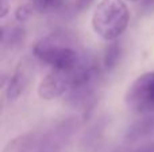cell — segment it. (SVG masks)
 <instances>
[{
	"instance_id": "6da1fadb",
	"label": "cell",
	"mask_w": 154,
	"mask_h": 152,
	"mask_svg": "<svg viewBox=\"0 0 154 152\" xmlns=\"http://www.w3.org/2000/svg\"><path fill=\"white\" fill-rule=\"evenodd\" d=\"M99 67L91 58H85L80 65L72 69H51L38 85V96L45 101L60 98L70 93L73 89L88 83L97 82Z\"/></svg>"
},
{
	"instance_id": "7a4b0ae2",
	"label": "cell",
	"mask_w": 154,
	"mask_h": 152,
	"mask_svg": "<svg viewBox=\"0 0 154 152\" xmlns=\"http://www.w3.org/2000/svg\"><path fill=\"white\" fill-rule=\"evenodd\" d=\"M32 55L51 69L61 70L76 67L87 58L68 35L58 32L37 40L32 46Z\"/></svg>"
},
{
	"instance_id": "3957f363",
	"label": "cell",
	"mask_w": 154,
	"mask_h": 152,
	"mask_svg": "<svg viewBox=\"0 0 154 152\" xmlns=\"http://www.w3.org/2000/svg\"><path fill=\"white\" fill-rule=\"evenodd\" d=\"M130 23V10L126 0H100L91 18L92 30L106 42L118 40Z\"/></svg>"
},
{
	"instance_id": "277c9868",
	"label": "cell",
	"mask_w": 154,
	"mask_h": 152,
	"mask_svg": "<svg viewBox=\"0 0 154 152\" xmlns=\"http://www.w3.org/2000/svg\"><path fill=\"white\" fill-rule=\"evenodd\" d=\"M66 127H58L53 131H34L19 135L5 144L3 152H39L54 147L66 135Z\"/></svg>"
},
{
	"instance_id": "5b68a950",
	"label": "cell",
	"mask_w": 154,
	"mask_h": 152,
	"mask_svg": "<svg viewBox=\"0 0 154 152\" xmlns=\"http://www.w3.org/2000/svg\"><path fill=\"white\" fill-rule=\"evenodd\" d=\"M125 104L137 113L154 112V72L138 75L125 93Z\"/></svg>"
},
{
	"instance_id": "8992f818",
	"label": "cell",
	"mask_w": 154,
	"mask_h": 152,
	"mask_svg": "<svg viewBox=\"0 0 154 152\" xmlns=\"http://www.w3.org/2000/svg\"><path fill=\"white\" fill-rule=\"evenodd\" d=\"M30 82V67L24 62H20L14 72L12 77L10 78L5 88V96L8 101H16L26 90Z\"/></svg>"
},
{
	"instance_id": "52a82bcc",
	"label": "cell",
	"mask_w": 154,
	"mask_h": 152,
	"mask_svg": "<svg viewBox=\"0 0 154 152\" xmlns=\"http://www.w3.org/2000/svg\"><path fill=\"white\" fill-rule=\"evenodd\" d=\"M153 133H154V112L149 113L141 120L135 121L126 131L125 140L126 143H134L141 139H145V137L150 136Z\"/></svg>"
},
{
	"instance_id": "ba28073f",
	"label": "cell",
	"mask_w": 154,
	"mask_h": 152,
	"mask_svg": "<svg viewBox=\"0 0 154 152\" xmlns=\"http://www.w3.org/2000/svg\"><path fill=\"white\" fill-rule=\"evenodd\" d=\"M24 38H26V31H24L23 27H12V28H10L8 32L5 31V28H3V34H2L3 47L4 48L19 47L24 42Z\"/></svg>"
},
{
	"instance_id": "9c48e42d",
	"label": "cell",
	"mask_w": 154,
	"mask_h": 152,
	"mask_svg": "<svg viewBox=\"0 0 154 152\" xmlns=\"http://www.w3.org/2000/svg\"><path fill=\"white\" fill-rule=\"evenodd\" d=\"M120 57V46L116 40L108 42L106 50H104V57H103V65L106 67V70H112L115 69V66L118 65Z\"/></svg>"
},
{
	"instance_id": "30bf717a",
	"label": "cell",
	"mask_w": 154,
	"mask_h": 152,
	"mask_svg": "<svg viewBox=\"0 0 154 152\" xmlns=\"http://www.w3.org/2000/svg\"><path fill=\"white\" fill-rule=\"evenodd\" d=\"M32 5L42 13L53 12L64 5V0H32Z\"/></svg>"
},
{
	"instance_id": "8fae6325",
	"label": "cell",
	"mask_w": 154,
	"mask_h": 152,
	"mask_svg": "<svg viewBox=\"0 0 154 152\" xmlns=\"http://www.w3.org/2000/svg\"><path fill=\"white\" fill-rule=\"evenodd\" d=\"M31 12H32L31 5L23 4V5H19V7L16 8L15 12H14V16H15L16 22H19V23H24V22L31 16Z\"/></svg>"
},
{
	"instance_id": "7c38bea8",
	"label": "cell",
	"mask_w": 154,
	"mask_h": 152,
	"mask_svg": "<svg viewBox=\"0 0 154 152\" xmlns=\"http://www.w3.org/2000/svg\"><path fill=\"white\" fill-rule=\"evenodd\" d=\"M133 152H154V143H150V144H146V145H142L141 148H138V150H135Z\"/></svg>"
},
{
	"instance_id": "4fadbf2b",
	"label": "cell",
	"mask_w": 154,
	"mask_h": 152,
	"mask_svg": "<svg viewBox=\"0 0 154 152\" xmlns=\"http://www.w3.org/2000/svg\"><path fill=\"white\" fill-rule=\"evenodd\" d=\"M93 0H77V5H79L80 10H84V8H88L91 4H92Z\"/></svg>"
},
{
	"instance_id": "5bb4252c",
	"label": "cell",
	"mask_w": 154,
	"mask_h": 152,
	"mask_svg": "<svg viewBox=\"0 0 154 152\" xmlns=\"http://www.w3.org/2000/svg\"><path fill=\"white\" fill-rule=\"evenodd\" d=\"M142 1H143V8L154 10V0H142Z\"/></svg>"
},
{
	"instance_id": "9a60e30c",
	"label": "cell",
	"mask_w": 154,
	"mask_h": 152,
	"mask_svg": "<svg viewBox=\"0 0 154 152\" xmlns=\"http://www.w3.org/2000/svg\"><path fill=\"white\" fill-rule=\"evenodd\" d=\"M8 11H10V8H8V5L5 4V1H3V7H2V13H0V18H5V15L8 13Z\"/></svg>"
},
{
	"instance_id": "2e32d148",
	"label": "cell",
	"mask_w": 154,
	"mask_h": 152,
	"mask_svg": "<svg viewBox=\"0 0 154 152\" xmlns=\"http://www.w3.org/2000/svg\"><path fill=\"white\" fill-rule=\"evenodd\" d=\"M126 1H133V3H135V1H142V0H126Z\"/></svg>"
},
{
	"instance_id": "e0dca14e",
	"label": "cell",
	"mask_w": 154,
	"mask_h": 152,
	"mask_svg": "<svg viewBox=\"0 0 154 152\" xmlns=\"http://www.w3.org/2000/svg\"><path fill=\"white\" fill-rule=\"evenodd\" d=\"M39 152H49V151H39Z\"/></svg>"
}]
</instances>
